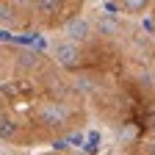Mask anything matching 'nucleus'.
Returning <instances> with one entry per match:
<instances>
[{
  "label": "nucleus",
  "instance_id": "1",
  "mask_svg": "<svg viewBox=\"0 0 155 155\" xmlns=\"http://www.w3.org/2000/svg\"><path fill=\"white\" fill-rule=\"evenodd\" d=\"M55 55L78 81L111 155H155V39L127 14L89 6L55 33Z\"/></svg>",
  "mask_w": 155,
  "mask_h": 155
},
{
  "label": "nucleus",
  "instance_id": "2",
  "mask_svg": "<svg viewBox=\"0 0 155 155\" xmlns=\"http://www.w3.org/2000/svg\"><path fill=\"white\" fill-rule=\"evenodd\" d=\"M91 125L78 81L58 58L22 45H0V141L55 147Z\"/></svg>",
  "mask_w": 155,
  "mask_h": 155
},
{
  "label": "nucleus",
  "instance_id": "3",
  "mask_svg": "<svg viewBox=\"0 0 155 155\" xmlns=\"http://www.w3.org/2000/svg\"><path fill=\"white\" fill-rule=\"evenodd\" d=\"M81 0H42V3H0V22L17 33H61L86 14Z\"/></svg>",
  "mask_w": 155,
  "mask_h": 155
},
{
  "label": "nucleus",
  "instance_id": "4",
  "mask_svg": "<svg viewBox=\"0 0 155 155\" xmlns=\"http://www.w3.org/2000/svg\"><path fill=\"white\" fill-rule=\"evenodd\" d=\"M42 155H97V152H86V150H72V147H55L50 152H42Z\"/></svg>",
  "mask_w": 155,
  "mask_h": 155
},
{
  "label": "nucleus",
  "instance_id": "5",
  "mask_svg": "<svg viewBox=\"0 0 155 155\" xmlns=\"http://www.w3.org/2000/svg\"><path fill=\"white\" fill-rule=\"evenodd\" d=\"M147 11H150V17H152V25H155V3H150V6H147Z\"/></svg>",
  "mask_w": 155,
  "mask_h": 155
}]
</instances>
